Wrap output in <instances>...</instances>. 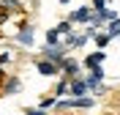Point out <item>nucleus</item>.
I'll return each instance as SVG.
<instances>
[{
	"label": "nucleus",
	"instance_id": "nucleus-12",
	"mask_svg": "<svg viewBox=\"0 0 120 115\" xmlns=\"http://www.w3.org/2000/svg\"><path fill=\"white\" fill-rule=\"evenodd\" d=\"M106 33L112 38H120V16L117 19H109V25H106Z\"/></svg>",
	"mask_w": 120,
	"mask_h": 115
},
{
	"label": "nucleus",
	"instance_id": "nucleus-10",
	"mask_svg": "<svg viewBox=\"0 0 120 115\" xmlns=\"http://www.w3.org/2000/svg\"><path fill=\"white\" fill-rule=\"evenodd\" d=\"M57 99H60V96H44V99L38 101V110L44 112V110H52V107H57Z\"/></svg>",
	"mask_w": 120,
	"mask_h": 115
},
{
	"label": "nucleus",
	"instance_id": "nucleus-2",
	"mask_svg": "<svg viewBox=\"0 0 120 115\" xmlns=\"http://www.w3.org/2000/svg\"><path fill=\"white\" fill-rule=\"evenodd\" d=\"M33 38H36V28L30 22H22L19 25V33H16V41L22 47H27V49H33Z\"/></svg>",
	"mask_w": 120,
	"mask_h": 115
},
{
	"label": "nucleus",
	"instance_id": "nucleus-5",
	"mask_svg": "<svg viewBox=\"0 0 120 115\" xmlns=\"http://www.w3.org/2000/svg\"><path fill=\"white\" fill-rule=\"evenodd\" d=\"M90 16H93V6H79L76 11H71V22L74 25H82V22H90Z\"/></svg>",
	"mask_w": 120,
	"mask_h": 115
},
{
	"label": "nucleus",
	"instance_id": "nucleus-8",
	"mask_svg": "<svg viewBox=\"0 0 120 115\" xmlns=\"http://www.w3.org/2000/svg\"><path fill=\"white\" fill-rule=\"evenodd\" d=\"M79 69H82V66H79L76 60H68V58L63 60V74H66L68 79H74V77H79Z\"/></svg>",
	"mask_w": 120,
	"mask_h": 115
},
{
	"label": "nucleus",
	"instance_id": "nucleus-17",
	"mask_svg": "<svg viewBox=\"0 0 120 115\" xmlns=\"http://www.w3.org/2000/svg\"><path fill=\"white\" fill-rule=\"evenodd\" d=\"M68 3H71V0H60V6H68Z\"/></svg>",
	"mask_w": 120,
	"mask_h": 115
},
{
	"label": "nucleus",
	"instance_id": "nucleus-16",
	"mask_svg": "<svg viewBox=\"0 0 120 115\" xmlns=\"http://www.w3.org/2000/svg\"><path fill=\"white\" fill-rule=\"evenodd\" d=\"M90 3H93V8H98V11L106 8V0H90Z\"/></svg>",
	"mask_w": 120,
	"mask_h": 115
},
{
	"label": "nucleus",
	"instance_id": "nucleus-1",
	"mask_svg": "<svg viewBox=\"0 0 120 115\" xmlns=\"http://www.w3.org/2000/svg\"><path fill=\"white\" fill-rule=\"evenodd\" d=\"M36 71L41 77H57L60 71H63V66H60L57 60H49V58H38L36 60Z\"/></svg>",
	"mask_w": 120,
	"mask_h": 115
},
{
	"label": "nucleus",
	"instance_id": "nucleus-3",
	"mask_svg": "<svg viewBox=\"0 0 120 115\" xmlns=\"http://www.w3.org/2000/svg\"><path fill=\"white\" fill-rule=\"evenodd\" d=\"M66 52H68V47H66V44H46V49H44V55H41V58L57 60L60 66H63V60H66Z\"/></svg>",
	"mask_w": 120,
	"mask_h": 115
},
{
	"label": "nucleus",
	"instance_id": "nucleus-13",
	"mask_svg": "<svg viewBox=\"0 0 120 115\" xmlns=\"http://www.w3.org/2000/svg\"><path fill=\"white\" fill-rule=\"evenodd\" d=\"M109 41H112V36H109V33H96V44H98V49H104Z\"/></svg>",
	"mask_w": 120,
	"mask_h": 115
},
{
	"label": "nucleus",
	"instance_id": "nucleus-7",
	"mask_svg": "<svg viewBox=\"0 0 120 115\" xmlns=\"http://www.w3.org/2000/svg\"><path fill=\"white\" fill-rule=\"evenodd\" d=\"M19 88H22V79H19V77H8L6 82H3V93H6V96L19 93Z\"/></svg>",
	"mask_w": 120,
	"mask_h": 115
},
{
	"label": "nucleus",
	"instance_id": "nucleus-4",
	"mask_svg": "<svg viewBox=\"0 0 120 115\" xmlns=\"http://www.w3.org/2000/svg\"><path fill=\"white\" fill-rule=\"evenodd\" d=\"M68 93H71V96H87V93H90V82H87V79H82V77H74Z\"/></svg>",
	"mask_w": 120,
	"mask_h": 115
},
{
	"label": "nucleus",
	"instance_id": "nucleus-14",
	"mask_svg": "<svg viewBox=\"0 0 120 115\" xmlns=\"http://www.w3.org/2000/svg\"><path fill=\"white\" fill-rule=\"evenodd\" d=\"M8 63H11V55H8V52H0V77L6 74V71H3V66H8Z\"/></svg>",
	"mask_w": 120,
	"mask_h": 115
},
{
	"label": "nucleus",
	"instance_id": "nucleus-6",
	"mask_svg": "<svg viewBox=\"0 0 120 115\" xmlns=\"http://www.w3.org/2000/svg\"><path fill=\"white\" fill-rule=\"evenodd\" d=\"M104 77H106L104 66H101V63H96V66H90V69H87V77H85V79H87V82H90V88H93V85L104 82Z\"/></svg>",
	"mask_w": 120,
	"mask_h": 115
},
{
	"label": "nucleus",
	"instance_id": "nucleus-11",
	"mask_svg": "<svg viewBox=\"0 0 120 115\" xmlns=\"http://www.w3.org/2000/svg\"><path fill=\"white\" fill-rule=\"evenodd\" d=\"M60 36H63V33L57 30V25H55V28H49V30H46V44H63V41H60Z\"/></svg>",
	"mask_w": 120,
	"mask_h": 115
},
{
	"label": "nucleus",
	"instance_id": "nucleus-9",
	"mask_svg": "<svg viewBox=\"0 0 120 115\" xmlns=\"http://www.w3.org/2000/svg\"><path fill=\"white\" fill-rule=\"evenodd\" d=\"M104 58H106V52H104V49H98V52H90L87 58H85V63H82V66H85V69H90V66H96V63H104Z\"/></svg>",
	"mask_w": 120,
	"mask_h": 115
},
{
	"label": "nucleus",
	"instance_id": "nucleus-15",
	"mask_svg": "<svg viewBox=\"0 0 120 115\" xmlns=\"http://www.w3.org/2000/svg\"><path fill=\"white\" fill-rule=\"evenodd\" d=\"M101 14H104L106 22H109V19H117V11H112V8H101Z\"/></svg>",
	"mask_w": 120,
	"mask_h": 115
}]
</instances>
